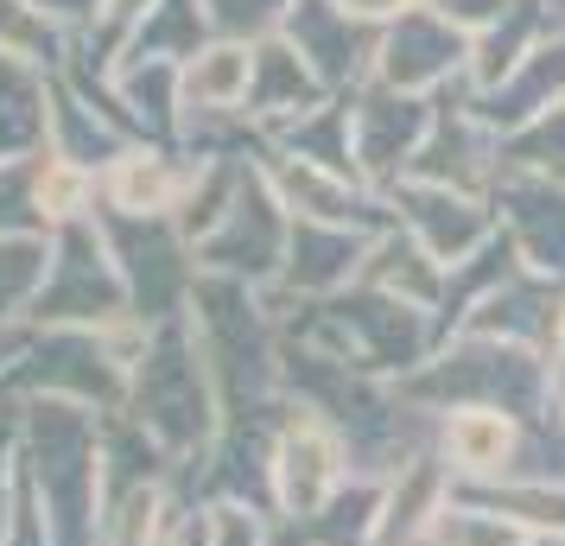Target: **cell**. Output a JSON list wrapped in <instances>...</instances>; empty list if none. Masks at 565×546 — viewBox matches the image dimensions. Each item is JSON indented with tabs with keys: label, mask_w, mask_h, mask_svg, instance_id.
Returning a JSON list of instances; mask_svg holds the SVG:
<instances>
[{
	"label": "cell",
	"mask_w": 565,
	"mask_h": 546,
	"mask_svg": "<svg viewBox=\"0 0 565 546\" xmlns=\"http://www.w3.org/2000/svg\"><path fill=\"white\" fill-rule=\"evenodd\" d=\"M52 274V235H0V324L39 306Z\"/></svg>",
	"instance_id": "obj_6"
},
{
	"label": "cell",
	"mask_w": 565,
	"mask_h": 546,
	"mask_svg": "<svg viewBox=\"0 0 565 546\" xmlns=\"http://www.w3.org/2000/svg\"><path fill=\"white\" fill-rule=\"evenodd\" d=\"M343 7H356V13H387L394 0H343Z\"/></svg>",
	"instance_id": "obj_11"
},
{
	"label": "cell",
	"mask_w": 565,
	"mask_h": 546,
	"mask_svg": "<svg viewBox=\"0 0 565 546\" xmlns=\"http://www.w3.org/2000/svg\"><path fill=\"white\" fill-rule=\"evenodd\" d=\"M128 299V280L108 255V242L89 223H57L52 235V274H45V292L32 318L52 324V331H77V324H103V318L121 312Z\"/></svg>",
	"instance_id": "obj_1"
},
{
	"label": "cell",
	"mask_w": 565,
	"mask_h": 546,
	"mask_svg": "<svg viewBox=\"0 0 565 546\" xmlns=\"http://www.w3.org/2000/svg\"><path fill=\"white\" fill-rule=\"evenodd\" d=\"M179 89H184V108H204V115L235 108L255 89V52H242V45H210V52H198L179 71Z\"/></svg>",
	"instance_id": "obj_3"
},
{
	"label": "cell",
	"mask_w": 565,
	"mask_h": 546,
	"mask_svg": "<svg viewBox=\"0 0 565 546\" xmlns=\"http://www.w3.org/2000/svg\"><path fill=\"white\" fill-rule=\"evenodd\" d=\"M210 534H216V546H260L255 521L242 515V508H216V521H210Z\"/></svg>",
	"instance_id": "obj_10"
},
{
	"label": "cell",
	"mask_w": 565,
	"mask_h": 546,
	"mask_svg": "<svg viewBox=\"0 0 565 546\" xmlns=\"http://www.w3.org/2000/svg\"><path fill=\"white\" fill-rule=\"evenodd\" d=\"M0 57L32 64V71H45L52 57H64L57 20L39 7V0H0Z\"/></svg>",
	"instance_id": "obj_7"
},
{
	"label": "cell",
	"mask_w": 565,
	"mask_h": 546,
	"mask_svg": "<svg viewBox=\"0 0 565 546\" xmlns=\"http://www.w3.org/2000/svg\"><path fill=\"white\" fill-rule=\"evenodd\" d=\"M274 483H280L292 515H311V508L337 490V439L324 432V426L299 419V426L280 439V451H274Z\"/></svg>",
	"instance_id": "obj_2"
},
{
	"label": "cell",
	"mask_w": 565,
	"mask_h": 546,
	"mask_svg": "<svg viewBox=\"0 0 565 546\" xmlns=\"http://www.w3.org/2000/svg\"><path fill=\"white\" fill-rule=\"evenodd\" d=\"M39 159L0 165V235H45V210H39Z\"/></svg>",
	"instance_id": "obj_8"
},
{
	"label": "cell",
	"mask_w": 565,
	"mask_h": 546,
	"mask_svg": "<svg viewBox=\"0 0 565 546\" xmlns=\"http://www.w3.org/2000/svg\"><path fill=\"white\" fill-rule=\"evenodd\" d=\"M438 540L445 546H514V527L502 515H477V508H438Z\"/></svg>",
	"instance_id": "obj_9"
},
{
	"label": "cell",
	"mask_w": 565,
	"mask_h": 546,
	"mask_svg": "<svg viewBox=\"0 0 565 546\" xmlns=\"http://www.w3.org/2000/svg\"><path fill=\"white\" fill-rule=\"evenodd\" d=\"M179 172H172V159L159 153H121L115 165H108V204L121 210V216H159V210H172V197H179Z\"/></svg>",
	"instance_id": "obj_4"
},
{
	"label": "cell",
	"mask_w": 565,
	"mask_h": 546,
	"mask_svg": "<svg viewBox=\"0 0 565 546\" xmlns=\"http://www.w3.org/2000/svg\"><path fill=\"white\" fill-rule=\"evenodd\" d=\"M445 451H451V470H509L514 451V426L489 407H470V414H451L445 426Z\"/></svg>",
	"instance_id": "obj_5"
}]
</instances>
